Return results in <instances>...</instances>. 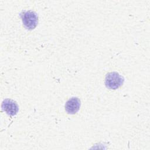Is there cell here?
<instances>
[{"instance_id":"obj_2","label":"cell","mask_w":150,"mask_h":150,"mask_svg":"<svg viewBox=\"0 0 150 150\" xmlns=\"http://www.w3.org/2000/svg\"><path fill=\"white\" fill-rule=\"evenodd\" d=\"M23 23L28 29L32 30L34 29L38 22V18L36 13L32 11H24L21 13Z\"/></svg>"},{"instance_id":"obj_3","label":"cell","mask_w":150,"mask_h":150,"mask_svg":"<svg viewBox=\"0 0 150 150\" xmlns=\"http://www.w3.org/2000/svg\"><path fill=\"white\" fill-rule=\"evenodd\" d=\"M80 107V100L77 97H72L66 102L65 104V110L69 114H74L79 111Z\"/></svg>"},{"instance_id":"obj_4","label":"cell","mask_w":150,"mask_h":150,"mask_svg":"<svg viewBox=\"0 0 150 150\" xmlns=\"http://www.w3.org/2000/svg\"><path fill=\"white\" fill-rule=\"evenodd\" d=\"M2 107L7 114L11 116L16 114L18 111V106L16 103L9 99H6L3 101Z\"/></svg>"},{"instance_id":"obj_1","label":"cell","mask_w":150,"mask_h":150,"mask_svg":"<svg viewBox=\"0 0 150 150\" xmlns=\"http://www.w3.org/2000/svg\"><path fill=\"white\" fill-rule=\"evenodd\" d=\"M123 77L117 72H110L105 76V84L107 88L115 90L119 88L123 83Z\"/></svg>"}]
</instances>
